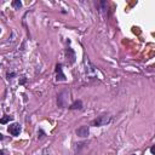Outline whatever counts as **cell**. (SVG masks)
<instances>
[{
  "instance_id": "4",
  "label": "cell",
  "mask_w": 155,
  "mask_h": 155,
  "mask_svg": "<svg viewBox=\"0 0 155 155\" xmlns=\"http://www.w3.org/2000/svg\"><path fill=\"white\" fill-rule=\"evenodd\" d=\"M56 73H57V80H61V81L66 80V76L62 73V67H61L60 64H57V67H56Z\"/></svg>"
},
{
  "instance_id": "3",
  "label": "cell",
  "mask_w": 155,
  "mask_h": 155,
  "mask_svg": "<svg viewBox=\"0 0 155 155\" xmlns=\"http://www.w3.org/2000/svg\"><path fill=\"white\" fill-rule=\"evenodd\" d=\"M76 135L79 137H87L88 136V126H81L76 130Z\"/></svg>"
},
{
  "instance_id": "9",
  "label": "cell",
  "mask_w": 155,
  "mask_h": 155,
  "mask_svg": "<svg viewBox=\"0 0 155 155\" xmlns=\"http://www.w3.org/2000/svg\"><path fill=\"white\" fill-rule=\"evenodd\" d=\"M1 139H3V135H1V133H0V141H1Z\"/></svg>"
},
{
  "instance_id": "7",
  "label": "cell",
  "mask_w": 155,
  "mask_h": 155,
  "mask_svg": "<svg viewBox=\"0 0 155 155\" xmlns=\"http://www.w3.org/2000/svg\"><path fill=\"white\" fill-rule=\"evenodd\" d=\"M9 120H11V116H5V118H3L0 120V124H6Z\"/></svg>"
},
{
  "instance_id": "6",
  "label": "cell",
  "mask_w": 155,
  "mask_h": 155,
  "mask_svg": "<svg viewBox=\"0 0 155 155\" xmlns=\"http://www.w3.org/2000/svg\"><path fill=\"white\" fill-rule=\"evenodd\" d=\"M12 6H13L15 9H17V10H20V7L22 6V4H21L20 0H16V1H13V3H12Z\"/></svg>"
},
{
  "instance_id": "1",
  "label": "cell",
  "mask_w": 155,
  "mask_h": 155,
  "mask_svg": "<svg viewBox=\"0 0 155 155\" xmlns=\"http://www.w3.org/2000/svg\"><path fill=\"white\" fill-rule=\"evenodd\" d=\"M109 121H110V116L103 115V116H100L98 119H96L95 121H93V125H95V126H103V125H107Z\"/></svg>"
},
{
  "instance_id": "8",
  "label": "cell",
  "mask_w": 155,
  "mask_h": 155,
  "mask_svg": "<svg viewBox=\"0 0 155 155\" xmlns=\"http://www.w3.org/2000/svg\"><path fill=\"white\" fill-rule=\"evenodd\" d=\"M0 155H4V151L3 150H0Z\"/></svg>"
},
{
  "instance_id": "2",
  "label": "cell",
  "mask_w": 155,
  "mask_h": 155,
  "mask_svg": "<svg viewBox=\"0 0 155 155\" xmlns=\"http://www.w3.org/2000/svg\"><path fill=\"white\" fill-rule=\"evenodd\" d=\"M7 131L10 135L12 136H18L20 135V132H21V126H20V124H12V125H10L7 128Z\"/></svg>"
},
{
  "instance_id": "5",
  "label": "cell",
  "mask_w": 155,
  "mask_h": 155,
  "mask_svg": "<svg viewBox=\"0 0 155 155\" xmlns=\"http://www.w3.org/2000/svg\"><path fill=\"white\" fill-rule=\"evenodd\" d=\"M83 108V103H81V101H78L75 103H73L70 105V109H81Z\"/></svg>"
},
{
  "instance_id": "10",
  "label": "cell",
  "mask_w": 155,
  "mask_h": 155,
  "mask_svg": "<svg viewBox=\"0 0 155 155\" xmlns=\"http://www.w3.org/2000/svg\"><path fill=\"white\" fill-rule=\"evenodd\" d=\"M132 155H135V154H132Z\"/></svg>"
}]
</instances>
